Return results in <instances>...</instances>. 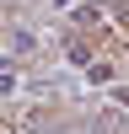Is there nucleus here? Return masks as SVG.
<instances>
[{
	"label": "nucleus",
	"instance_id": "nucleus-1",
	"mask_svg": "<svg viewBox=\"0 0 129 134\" xmlns=\"http://www.w3.org/2000/svg\"><path fill=\"white\" fill-rule=\"evenodd\" d=\"M6 43H11V54H27V48H32V32H11Z\"/></svg>",
	"mask_w": 129,
	"mask_h": 134
}]
</instances>
